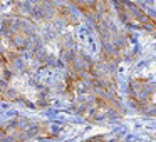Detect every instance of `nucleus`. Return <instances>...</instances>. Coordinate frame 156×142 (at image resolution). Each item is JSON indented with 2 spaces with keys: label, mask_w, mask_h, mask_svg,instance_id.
<instances>
[{
  "label": "nucleus",
  "mask_w": 156,
  "mask_h": 142,
  "mask_svg": "<svg viewBox=\"0 0 156 142\" xmlns=\"http://www.w3.org/2000/svg\"><path fill=\"white\" fill-rule=\"evenodd\" d=\"M66 67V92L72 109L81 117L89 122H108L124 117L116 84V65L104 60L94 62L76 54Z\"/></svg>",
  "instance_id": "f257e3e1"
},
{
  "label": "nucleus",
  "mask_w": 156,
  "mask_h": 142,
  "mask_svg": "<svg viewBox=\"0 0 156 142\" xmlns=\"http://www.w3.org/2000/svg\"><path fill=\"white\" fill-rule=\"evenodd\" d=\"M0 97L32 109H44L47 105V90L32 77L22 57L12 59L9 69L0 77Z\"/></svg>",
  "instance_id": "f03ea898"
},
{
  "label": "nucleus",
  "mask_w": 156,
  "mask_h": 142,
  "mask_svg": "<svg viewBox=\"0 0 156 142\" xmlns=\"http://www.w3.org/2000/svg\"><path fill=\"white\" fill-rule=\"evenodd\" d=\"M42 135H51L47 124L34 119L15 117L0 125V142H27Z\"/></svg>",
  "instance_id": "7ed1b4c3"
},
{
  "label": "nucleus",
  "mask_w": 156,
  "mask_h": 142,
  "mask_svg": "<svg viewBox=\"0 0 156 142\" xmlns=\"http://www.w3.org/2000/svg\"><path fill=\"white\" fill-rule=\"evenodd\" d=\"M128 100L136 112L156 117V80L133 79L128 85Z\"/></svg>",
  "instance_id": "20e7f679"
},
{
  "label": "nucleus",
  "mask_w": 156,
  "mask_h": 142,
  "mask_svg": "<svg viewBox=\"0 0 156 142\" xmlns=\"http://www.w3.org/2000/svg\"><path fill=\"white\" fill-rule=\"evenodd\" d=\"M111 2L118 12V17L122 22V25L156 34V20L146 12H143L138 5H134L129 0H111Z\"/></svg>",
  "instance_id": "39448f33"
},
{
  "label": "nucleus",
  "mask_w": 156,
  "mask_h": 142,
  "mask_svg": "<svg viewBox=\"0 0 156 142\" xmlns=\"http://www.w3.org/2000/svg\"><path fill=\"white\" fill-rule=\"evenodd\" d=\"M66 2L72 4L77 10H81L91 19L98 17L99 14L109 8V0H66Z\"/></svg>",
  "instance_id": "423d86ee"
},
{
  "label": "nucleus",
  "mask_w": 156,
  "mask_h": 142,
  "mask_svg": "<svg viewBox=\"0 0 156 142\" xmlns=\"http://www.w3.org/2000/svg\"><path fill=\"white\" fill-rule=\"evenodd\" d=\"M94 142H126V139L118 135V137H112V139H96Z\"/></svg>",
  "instance_id": "0eeeda50"
}]
</instances>
